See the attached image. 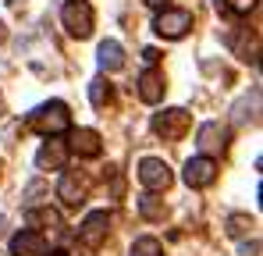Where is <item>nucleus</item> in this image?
I'll list each match as a JSON object with an SVG mask.
<instances>
[{"mask_svg":"<svg viewBox=\"0 0 263 256\" xmlns=\"http://www.w3.org/2000/svg\"><path fill=\"white\" fill-rule=\"evenodd\" d=\"M253 228H256V221H253L249 213H231V217L224 221V231H228L231 239H242V235L253 231Z\"/></svg>","mask_w":263,"mask_h":256,"instance_id":"15","label":"nucleus"},{"mask_svg":"<svg viewBox=\"0 0 263 256\" xmlns=\"http://www.w3.org/2000/svg\"><path fill=\"white\" fill-rule=\"evenodd\" d=\"M139 210H142V217H149V221H157V217H164V207L153 199V196H142L139 199Z\"/></svg>","mask_w":263,"mask_h":256,"instance_id":"20","label":"nucleus"},{"mask_svg":"<svg viewBox=\"0 0 263 256\" xmlns=\"http://www.w3.org/2000/svg\"><path fill=\"white\" fill-rule=\"evenodd\" d=\"M68 153H79V157H100L103 153V142L92 128H79L71 132V142H68Z\"/></svg>","mask_w":263,"mask_h":256,"instance_id":"11","label":"nucleus"},{"mask_svg":"<svg viewBox=\"0 0 263 256\" xmlns=\"http://www.w3.org/2000/svg\"><path fill=\"white\" fill-rule=\"evenodd\" d=\"M4 40H7V32H4V25H0V43H4Z\"/></svg>","mask_w":263,"mask_h":256,"instance_id":"23","label":"nucleus"},{"mask_svg":"<svg viewBox=\"0 0 263 256\" xmlns=\"http://www.w3.org/2000/svg\"><path fill=\"white\" fill-rule=\"evenodd\" d=\"M86 192H89V181L82 174H75V171H68V174L61 178V185H57V199H61L64 207H82V203H86Z\"/></svg>","mask_w":263,"mask_h":256,"instance_id":"6","label":"nucleus"},{"mask_svg":"<svg viewBox=\"0 0 263 256\" xmlns=\"http://www.w3.org/2000/svg\"><path fill=\"white\" fill-rule=\"evenodd\" d=\"M139 181L149 189V192H164L167 185H171V171L164 160H157V157H146L142 164H139Z\"/></svg>","mask_w":263,"mask_h":256,"instance_id":"5","label":"nucleus"},{"mask_svg":"<svg viewBox=\"0 0 263 256\" xmlns=\"http://www.w3.org/2000/svg\"><path fill=\"white\" fill-rule=\"evenodd\" d=\"M61 22H64V29H68L71 36L86 40L89 32H92V7H89L86 0H68V4L61 7Z\"/></svg>","mask_w":263,"mask_h":256,"instance_id":"2","label":"nucleus"},{"mask_svg":"<svg viewBox=\"0 0 263 256\" xmlns=\"http://www.w3.org/2000/svg\"><path fill=\"white\" fill-rule=\"evenodd\" d=\"M107 228H110V213L107 210L89 213L86 221H82V228H79V242H82L86 249H96V246L107 239Z\"/></svg>","mask_w":263,"mask_h":256,"instance_id":"3","label":"nucleus"},{"mask_svg":"<svg viewBox=\"0 0 263 256\" xmlns=\"http://www.w3.org/2000/svg\"><path fill=\"white\" fill-rule=\"evenodd\" d=\"M153 29H157L164 40H181V36L192 29V14H189V11H164V14H157Z\"/></svg>","mask_w":263,"mask_h":256,"instance_id":"4","label":"nucleus"},{"mask_svg":"<svg viewBox=\"0 0 263 256\" xmlns=\"http://www.w3.org/2000/svg\"><path fill=\"white\" fill-rule=\"evenodd\" d=\"M29 128H36L40 135H57V132L71 128V114H68V107L61 100H50V103L36 107L29 114Z\"/></svg>","mask_w":263,"mask_h":256,"instance_id":"1","label":"nucleus"},{"mask_svg":"<svg viewBox=\"0 0 263 256\" xmlns=\"http://www.w3.org/2000/svg\"><path fill=\"white\" fill-rule=\"evenodd\" d=\"M153 132L164 139H181L189 132V111H164L153 118Z\"/></svg>","mask_w":263,"mask_h":256,"instance_id":"7","label":"nucleus"},{"mask_svg":"<svg viewBox=\"0 0 263 256\" xmlns=\"http://www.w3.org/2000/svg\"><path fill=\"white\" fill-rule=\"evenodd\" d=\"M50 256H68V253H50Z\"/></svg>","mask_w":263,"mask_h":256,"instance_id":"24","label":"nucleus"},{"mask_svg":"<svg viewBox=\"0 0 263 256\" xmlns=\"http://www.w3.org/2000/svg\"><path fill=\"white\" fill-rule=\"evenodd\" d=\"M0 228H4V217H0Z\"/></svg>","mask_w":263,"mask_h":256,"instance_id":"25","label":"nucleus"},{"mask_svg":"<svg viewBox=\"0 0 263 256\" xmlns=\"http://www.w3.org/2000/svg\"><path fill=\"white\" fill-rule=\"evenodd\" d=\"M132 256H164V246H160L157 239L142 235V239H135V246H132Z\"/></svg>","mask_w":263,"mask_h":256,"instance_id":"17","label":"nucleus"},{"mask_svg":"<svg viewBox=\"0 0 263 256\" xmlns=\"http://www.w3.org/2000/svg\"><path fill=\"white\" fill-rule=\"evenodd\" d=\"M89 100H92L96 107H103V103L110 100V85L103 82V79H92V82H89Z\"/></svg>","mask_w":263,"mask_h":256,"instance_id":"19","label":"nucleus"},{"mask_svg":"<svg viewBox=\"0 0 263 256\" xmlns=\"http://www.w3.org/2000/svg\"><path fill=\"white\" fill-rule=\"evenodd\" d=\"M100 68H103V71L125 68V50H121V43H114V40L100 43Z\"/></svg>","mask_w":263,"mask_h":256,"instance_id":"14","label":"nucleus"},{"mask_svg":"<svg viewBox=\"0 0 263 256\" xmlns=\"http://www.w3.org/2000/svg\"><path fill=\"white\" fill-rule=\"evenodd\" d=\"M36 164H40L43 171H61L64 164H68V142H57V139H50L43 150H40Z\"/></svg>","mask_w":263,"mask_h":256,"instance_id":"13","label":"nucleus"},{"mask_svg":"<svg viewBox=\"0 0 263 256\" xmlns=\"http://www.w3.org/2000/svg\"><path fill=\"white\" fill-rule=\"evenodd\" d=\"M11 253L14 256H46V239L40 231L25 228V231H18V235L11 239Z\"/></svg>","mask_w":263,"mask_h":256,"instance_id":"10","label":"nucleus"},{"mask_svg":"<svg viewBox=\"0 0 263 256\" xmlns=\"http://www.w3.org/2000/svg\"><path fill=\"white\" fill-rule=\"evenodd\" d=\"M164 75L160 71H153V68H146L142 75H139V100H146V103H160L164 100Z\"/></svg>","mask_w":263,"mask_h":256,"instance_id":"12","label":"nucleus"},{"mask_svg":"<svg viewBox=\"0 0 263 256\" xmlns=\"http://www.w3.org/2000/svg\"><path fill=\"white\" fill-rule=\"evenodd\" d=\"M217 178V164L210 160V157H192L189 164H185V185H192V189H203V185H210Z\"/></svg>","mask_w":263,"mask_h":256,"instance_id":"9","label":"nucleus"},{"mask_svg":"<svg viewBox=\"0 0 263 256\" xmlns=\"http://www.w3.org/2000/svg\"><path fill=\"white\" fill-rule=\"evenodd\" d=\"M260 253V242H253V246H242V256H256Z\"/></svg>","mask_w":263,"mask_h":256,"instance_id":"21","label":"nucleus"},{"mask_svg":"<svg viewBox=\"0 0 263 256\" xmlns=\"http://www.w3.org/2000/svg\"><path fill=\"white\" fill-rule=\"evenodd\" d=\"M196 142H199L203 157H210V153H224V150H228V128L217 125V121H206V125L199 128Z\"/></svg>","mask_w":263,"mask_h":256,"instance_id":"8","label":"nucleus"},{"mask_svg":"<svg viewBox=\"0 0 263 256\" xmlns=\"http://www.w3.org/2000/svg\"><path fill=\"white\" fill-rule=\"evenodd\" d=\"M29 224H32V228L40 224V228H50V231H57V228H64V221H61V213H57V210H50V207H46V210H29Z\"/></svg>","mask_w":263,"mask_h":256,"instance_id":"16","label":"nucleus"},{"mask_svg":"<svg viewBox=\"0 0 263 256\" xmlns=\"http://www.w3.org/2000/svg\"><path fill=\"white\" fill-rule=\"evenodd\" d=\"M217 7L224 14H249L256 7V0H217Z\"/></svg>","mask_w":263,"mask_h":256,"instance_id":"18","label":"nucleus"},{"mask_svg":"<svg viewBox=\"0 0 263 256\" xmlns=\"http://www.w3.org/2000/svg\"><path fill=\"white\" fill-rule=\"evenodd\" d=\"M146 4H149V7H164L167 0H146Z\"/></svg>","mask_w":263,"mask_h":256,"instance_id":"22","label":"nucleus"}]
</instances>
